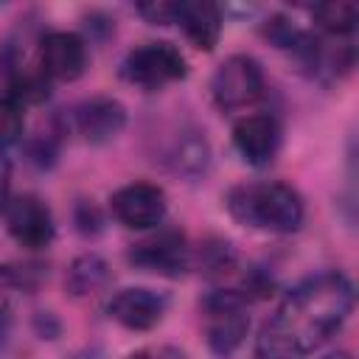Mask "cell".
I'll return each instance as SVG.
<instances>
[{"instance_id": "cell-19", "label": "cell", "mask_w": 359, "mask_h": 359, "mask_svg": "<svg viewBox=\"0 0 359 359\" xmlns=\"http://www.w3.org/2000/svg\"><path fill=\"white\" fill-rule=\"evenodd\" d=\"M8 334H11V311L6 303H0V348L8 342Z\"/></svg>"}, {"instance_id": "cell-5", "label": "cell", "mask_w": 359, "mask_h": 359, "mask_svg": "<svg viewBox=\"0 0 359 359\" xmlns=\"http://www.w3.org/2000/svg\"><path fill=\"white\" fill-rule=\"evenodd\" d=\"M250 331V317L244 311V294L233 289H219L205 300V334L208 348L216 356H233Z\"/></svg>"}, {"instance_id": "cell-12", "label": "cell", "mask_w": 359, "mask_h": 359, "mask_svg": "<svg viewBox=\"0 0 359 359\" xmlns=\"http://www.w3.org/2000/svg\"><path fill=\"white\" fill-rule=\"evenodd\" d=\"M73 123H76V132L87 143L101 146V143L115 140L123 132L126 107L112 95H93L73 109Z\"/></svg>"}, {"instance_id": "cell-17", "label": "cell", "mask_w": 359, "mask_h": 359, "mask_svg": "<svg viewBox=\"0 0 359 359\" xmlns=\"http://www.w3.org/2000/svg\"><path fill=\"white\" fill-rule=\"evenodd\" d=\"M22 104H17L11 95H0V146H11L22 135Z\"/></svg>"}, {"instance_id": "cell-9", "label": "cell", "mask_w": 359, "mask_h": 359, "mask_svg": "<svg viewBox=\"0 0 359 359\" xmlns=\"http://www.w3.org/2000/svg\"><path fill=\"white\" fill-rule=\"evenodd\" d=\"M36 67L48 81H76L87 70V45L73 31H48L36 42Z\"/></svg>"}, {"instance_id": "cell-6", "label": "cell", "mask_w": 359, "mask_h": 359, "mask_svg": "<svg viewBox=\"0 0 359 359\" xmlns=\"http://www.w3.org/2000/svg\"><path fill=\"white\" fill-rule=\"evenodd\" d=\"M109 210L129 230H151L163 224L168 213V199L160 185L129 182L109 196Z\"/></svg>"}, {"instance_id": "cell-16", "label": "cell", "mask_w": 359, "mask_h": 359, "mask_svg": "<svg viewBox=\"0 0 359 359\" xmlns=\"http://www.w3.org/2000/svg\"><path fill=\"white\" fill-rule=\"evenodd\" d=\"M314 25L331 36H348L356 28L359 20V8L353 3H320L309 8Z\"/></svg>"}, {"instance_id": "cell-4", "label": "cell", "mask_w": 359, "mask_h": 359, "mask_svg": "<svg viewBox=\"0 0 359 359\" xmlns=\"http://www.w3.org/2000/svg\"><path fill=\"white\" fill-rule=\"evenodd\" d=\"M264 67L247 53L227 56L210 76V98L222 112H236L255 104L264 95Z\"/></svg>"}, {"instance_id": "cell-10", "label": "cell", "mask_w": 359, "mask_h": 359, "mask_svg": "<svg viewBox=\"0 0 359 359\" xmlns=\"http://www.w3.org/2000/svg\"><path fill=\"white\" fill-rule=\"evenodd\" d=\"M165 309H168V297L146 286H126L115 292L107 303L109 320H115L126 331H151L163 320Z\"/></svg>"}, {"instance_id": "cell-14", "label": "cell", "mask_w": 359, "mask_h": 359, "mask_svg": "<svg viewBox=\"0 0 359 359\" xmlns=\"http://www.w3.org/2000/svg\"><path fill=\"white\" fill-rule=\"evenodd\" d=\"M160 160L180 177H202L210 165V146L205 132H199L196 126H180V132H174L165 146V157Z\"/></svg>"}, {"instance_id": "cell-7", "label": "cell", "mask_w": 359, "mask_h": 359, "mask_svg": "<svg viewBox=\"0 0 359 359\" xmlns=\"http://www.w3.org/2000/svg\"><path fill=\"white\" fill-rule=\"evenodd\" d=\"M6 230L25 250H42L56 236V222L50 208L36 194H20L6 202Z\"/></svg>"}, {"instance_id": "cell-3", "label": "cell", "mask_w": 359, "mask_h": 359, "mask_svg": "<svg viewBox=\"0 0 359 359\" xmlns=\"http://www.w3.org/2000/svg\"><path fill=\"white\" fill-rule=\"evenodd\" d=\"M121 76L143 90H160L188 76L182 50L171 42H143L132 48L121 62Z\"/></svg>"}, {"instance_id": "cell-1", "label": "cell", "mask_w": 359, "mask_h": 359, "mask_svg": "<svg viewBox=\"0 0 359 359\" xmlns=\"http://www.w3.org/2000/svg\"><path fill=\"white\" fill-rule=\"evenodd\" d=\"M353 311V283L328 269L300 280L264 320L255 359H303L323 348Z\"/></svg>"}, {"instance_id": "cell-18", "label": "cell", "mask_w": 359, "mask_h": 359, "mask_svg": "<svg viewBox=\"0 0 359 359\" xmlns=\"http://www.w3.org/2000/svg\"><path fill=\"white\" fill-rule=\"evenodd\" d=\"M8 188H11V165L0 154V208H6V202H8Z\"/></svg>"}, {"instance_id": "cell-20", "label": "cell", "mask_w": 359, "mask_h": 359, "mask_svg": "<svg viewBox=\"0 0 359 359\" xmlns=\"http://www.w3.org/2000/svg\"><path fill=\"white\" fill-rule=\"evenodd\" d=\"M325 359H351V353H345V351H337V353H328Z\"/></svg>"}, {"instance_id": "cell-15", "label": "cell", "mask_w": 359, "mask_h": 359, "mask_svg": "<svg viewBox=\"0 0 359 359\" xmlns=\"http://www.w3.org/2000/svg\"><path fill=\"white\" fill-rule=\"evenodd\" d=\"M112 272H109V264L95 255V252H87V255H79L70 269H67V278H65V286L81 297V294H93V292H101L107 283H109Z\"/></svg>"}, {"instance_id": "cell-2", "label": "cell", "mask_w": 359, "mask_h": 359, "mask_svg": "<svg viewBox=\"0 0 359 359\" xmlns=\"http://www.w3.org/2000/svg\"><path fill=\"white\" fill-rule=\"evenodd\" d=\"M224 208L241 227L261 230V233H294L303 224L306 208L300 194L278 180H258V182H238L227 191Z\"/></svg>"}, {"instance_id": "cell-11", "label": "cell", "mask_w": 359, "mask_h": 359, "mask_svg": "<svg viewBox=\"0 0 359 359\" xmlns=\"http://www.w3.org/2000/svg\"><path fill=\"white\" fill-rule=\"evenodd\" d=\"M233 146L244 163L269 165L280 149V123L269 112H252L233 123Z\"/></svg>"}, {"instance_id": "cell-8", "label": "cell", "mask_w": 359, "mask_h": 359, "mask_svg": "<svg viewBox=\"0 0 359 359\" xmlns=\"http://www.w3.org/2000/svg\"><path fill=\"white\" fill-rule=\"evenodd\" d=\"M126 258L143 272L177 278L191 266V247L180 230H157L154 236L132 244Z\"/></svg>"}, {"instance_id": "cell-13", "label": "cell", "mask_w": 359, "mask_h": 359, "mask_svg": "<svg viewBox=\"0 0 359 359\" xmlns=\"http://www.w3.org/2000/svg\"><path fill=\"white\" fill-rule=\"evenodd\" d=\"M171 22L180 25L185 39L196 50H213L222 36V8L208 0L171 3Z\"/></svg>"}]
</instances>
